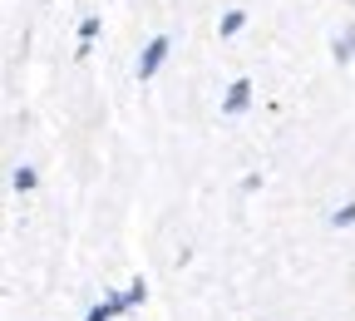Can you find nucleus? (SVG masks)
<instances>
[{"mask_svg": "<svg viewBox=\"0 0 355 321\" xmlns=\"http://www.w3.org/2000/svg\"><path fill=\"white\" fill-rule=\"evenodd\" d=\"M168 50H173L168 35H153V40L144 44V55H139V79H153V74H158V65L168 60Z\"/></svg>", "mask_w": 355, "mask_h": 321, "instance_id": "f257e3e1", "label": "nucleus"}, {"mask_svg": "<svg viewBox=\"0 0 355 321\" xmlns=\"http://www.w3.org/2000/svg\"><path fill=\"white\" fill-rule=\"evenodd\" d=\"M247 104H252V79H232L227 99H222V114H247Z\"/></svg>", "mask_w": 355, "mask_h": 321, "instance_id": "f03ea898", "label": "nucleus"}, {"mask_svg": "<svg viewBox=\"0 0 355 321\" xmlns=\"http://www.w3.org/2000/svg\"><path fill=\"white\" fill-rule=\"evenodd\" d=\"M119 311H128V306H123V297H104V302H99V306H94V311H89V316H84V321H114V316H119Z\"/></svg>", "mask_w": 355, "mask_h": 321, "instance_id": "7ed1b4c3", "label": "nucleus"}, {"mask_svg": "<svg viewBox=\"0 0 355 321\" xmlns=\"http://www.w3.org/2000/svg\"><path fill=\"white\" fill-rule=\"evenodd\" d=\"M331 55H336V65H350L355 60V30H340L336 35V50Z\"/></svg>", "mask_w": 355, "mask_h": 321, "instance_id": "20e7f679", "label": "nucleus"}, {"mask_svg": "<svg viewBox=\"0 0 355 321\" xmlns=\"http://www.w3.org/2000/svg\"><path fill=\"white\" fill-rule=\"evenodd\" d=\"M144 297H148V287H144V277L139 282H128V292H123V306L133 311V306H144Z\"/></svg>", "mask_w": 355, "mask_h": 321, "instance_id": "39448f33", "label": "nucleus"}, {"mask_svg": "<svg viewBox=\"0 0 355 321\" xmlns=\"http://www.w3.org/2000/svg\"><path fill=\"white\" fill-rule=\"evenodd\" d=\"M242 25H247V10H227V15H222V25H217V30H222V35H237Z\"/></svg>", "mask_w": 355, "mask_h": 321, "instance_id": "423d86ee", "label": "nucleus"}, {"mask_svg": "<svg viewBox=\"0 0 355 321\" xmlns=\"http://www.w3.org/2000/svg\"><path fill=\"white\" fill-rule=\"evenodd\" d=\"M10 183H15V188H20V193H30V188H35V183H40V173H35V168H15V178H10Z\"/></svg>", "mask_w": 355, "mask_h": 321, "instance_id": "0eeeda50", "label": "nucleus"}, {"mask_svg": "<svg viewBox=\"0 0 355 321\" xmlns=\"http://www.w3.org/2000/svg\"><path fill=\"white\" fill-rule=\"evenodd\" d=\"M331 222H336V227H350V222H355V203H345V208H336V213H331Z\"/></svg>", "mask_w": 355, "mask_h": 321, "instance_id": "6e6552de", "label": "nucleus"}]
</instances>
